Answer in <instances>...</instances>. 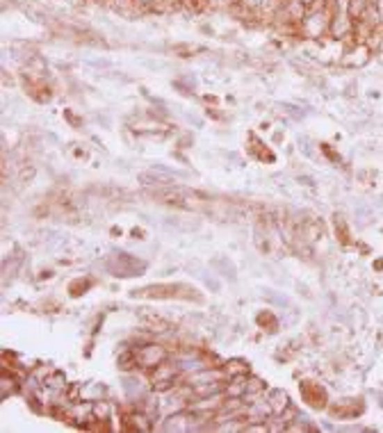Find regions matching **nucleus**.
<instances>
[{
    "label": "nucleus",
    "mask_w": 383,
    "mask_h": 433,
    "mask_svg": "<svg viewBox=\"0 0 383 433\" xmlns=\"http://www.w3.org/2000/svg\"><path fill=\"white\" fill-rule=\"evenodd\" d=\"M48 388H55V390H60V388H64L67 386V381H64V374H60V372H55L51 379H46L44 381Z\"/></svg>",
    "instance_id": "nucleus-6"
},
{
    "label": "nucleus",
    "mask_w": 383,
    "mask_h": 433,
    "mask_svg": "<svg viewBox=\"0 0 383 433\" xmlns=\"http://www.w3.org/2000/svg\"><path fill=\"white\" fill-rule=\"evenodd\" d=\"M372 0H349V16H352L354 21H361L365 12H368Z\"/></svg>",
    "instance_id": "nucleus-5"
},
{
    "label": "nucleus",
    "mask_w": 383,
    "mask_h": 433,
    "mask_svg": "<svg viewBox=\"0 0 383 433\" xmlns=\"http://www.w3.org/2000/svg\"><path fill=\"white\" fill-rule=\"evenodd\" d=\"M354 30H356V21L349 16L347 12H333L331 16V28H329V35L333 39H347V37H354Z\"/></svg>",
    "instance_id": "nucleus-2"
},
{
    "label": "nucleus",
    "mask_w": 383,
    "mask_h": 433,
    "mask_svg": "<svg viewBox=\"0 0 383 433\" xmlns=\"http://www.w3.org/2000/svg\"><path fill=\"white\" fill-rule=\"evenodd\" d=\"M331 7L329 5H322V7H315V10H308L306 19L301 21L299 30L304 32V37L308 39H322L324 35H329V28H331Z\"/></svg>",
    "instance_id": "nucleus-1"
},
{
    "label": "nucleus",
    "mask_w": 383,
    "mask_h": 433,
    "mask_svg": "<svg viewBox=\"0 0 383 433\" xmlns=\"http://www.w3.org/2000/svg\"><path fill=\"white\" fill-rule=\"evenodd\" d=\"M165 358H167V351L158 345H146L137 351V361H140V365H144V367H158Z\"/></svg>",
    "instance_id": "nucleus-3"
},
{
    "label": "nucleus",
    "mask_w": 383,
    "mask_h": 433,
    "mask_svg": "<svg viewBox=\"0 0 383 433\" xmlns=\"http://www.w3.org/2000/svg\"><path fill=\"white\" fill-rule=\"evenodd\" d=\"M270 411H274V413H283L285 408H288V395H285V392H281V390H274L272 395H270Z\"/></svg>",
    "instance_id": "nucleus-4"
},
{
    "label": "nucleus",
    "mask_w": 383,
    "mask_h": 433,
    "mask_svg": "<svg viewBox=\"0 0 383 433\" xmlns=\"http://www.w3.org/2000/svg\"><path fill=\"white\" fill-rule=\"evenodd\" d=\"M263 3H265V0H240V5L247 7V10H251V12L260 10V7H263Z\"/></svg>",
    "instance_id": "nucleus-7"
}]
</instances>
